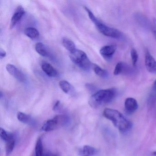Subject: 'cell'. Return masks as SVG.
Returning <instances> with one entry per match:
<instances>
[{
  "mask_svg": "<svg viewBox=\"0 0 156 156\" xmlns=\"http://www.w3.org/2000/svg\"><path fill=\"white\" fill-rule=\"evenodd\" d=\"M97 152V150L94 147L85 145L79 150L78 154L80 156H94Z\"/></svg>",
  "mask_w": 156,
  "mask_h": 156,
  "instance_id": "obj_11",
  "label": "cell"
},
{
  "mask_svg": "<svg viewBox=\"0 0 156 156\" xmlns=\"http://www.w3.org/2000/svg\"><path fill=\"white\" fill-rule=\"evenodd\" d=\"M116 49L115 45H106L100 49V53L104 58L109 60L112 58Z\"/></svg>",
  "mask_w": 156,
  "mask_h": 156,
  "instance_id": "obj_8",
  "label": "cell"
},
{
  "mask_svg": "<svg viewBox=\"0 0 156 156\" xmlns=\"http://www.w3.org/2000/svg\"><path fill=\"white\" fill-rule=\"evenodd\" d=\"M60 88L66 94H68L71 91L72 86L67 81L65 80L61 81L59 83Z\"/></svg>",
  "mask_w": 156,
  "mask_h": 156,
  "instance_id": "obj_19",
  "label": "cell"
},
{
  "mask_svg": "<svg viewBox=\"0 0 156 156\" xmlns=\"http://www.w3.org/2000/svg\"><path fill=\"white\" fill-rule=\"evenodd\" d=\"M25 12L23 7H19L15 11L10 23V28L12 29L16 24L20 20L23 15L25 14Z\"/></svg>",
  "mask_w": 156,
  "mask_h": 156,
  "instance_id": "obj_9",
  "label": "cell"
},
{
  "mask_svg": "<svg viewBox=\"0 0 156 156\" xmlns=\"http://www.w3.org/2000/svg\"><path fill=\"white\" fill-rule=\"evenodd\" d=\"M6 55L7 54H6V51L4 50L2 48L0 49V58L1 59H2L4 58L6 56Z\"/></svg>",
  "mask_w": 156,
  "mask_h": 156,
  "instance_id": "obj_25",
  "label": "cell"
},
{
  "mask_svg": "<svg viewBox=\"0 0 156 156\" xmlns=\"http://www.w3.org/2000/svg\"><path fill=\"white\" fill-rule=\"evenodd\" d=\"M43 156H55L54 155H52V154H49V153H47V154L44 155Z\"/></svg>",
  "mask_w": 156,
  "mask_h": 156,
  "instance_id": "obj_28",
  "label": "cell"
},
{
  "mask_svg": "<svg viewBox=\"0 0 156 156\" xmlns=\"http://www.w3.org/2000/svg\"></svg>",
  "mask_w": 156,
  "mask_h": 156,
  "instance_id": "obj_30",
  "label": "cell"
},
{
  "mask_svg": "<svg viewBox=\"0 0 156 156\" xmlns=\"http://www.w3.org/2000/svg\"><path fill=\"white\" fill-rule=\"evenodd\" d=\"M35 51L40 55L42 56H47L49 55L48 51L45 46L42 43H37L35 44Z\"/></svg>",
  "mask_w": 156,
  "mask_h": 156,
  "instance_id": "obj_17",
  "label": "cell"
},
{
  "mask_svg": "<svg viewBox=\"0 0 156 156\" xmlns=\"http://www.w3.org/2000/svg\"><path fill=\"white\" fill-rule=\"evenodd\" d=\"M153 88L156 90V80L154 81V83H153Z\"/></svg>",
  "mask_w": 156,
  "mask_h": 156,
  "instance_id": "obj_27",
  "label": "cell"
},
{
  "mask_svg": "<svg viewBox=\"0 0 156 156\" xmlns=\"http://www.w3.org/2000/svg\"><path fill=\"white\" fill-rule=\"evenodd\" d=\"M62 44L64 47L70 53L73 52L76 50L74 43L68 38H63L62 40Z\"/></svg>",
  "mask_w": 156,
  "mask_h": 156,
  "instance_id": "obj_15",
  "label": "cell"
},
{
  "mask_svg": "<svg viewBox=\"0 0 156 156\" xmlns=\"http://www.w3.org/2000/svg\"><path fill=\"white\" fill-rule=\"evenodd\" d=\"M35 156H43V147L42 141L41 138L36 142L35 148Z\"/></svg>",
  "mask_w": 156,
  "mask_h": 156,
  "instance_id": "obj_18",
  "label": "cell"
},
{
  "mask_svg": "<svg viewBox=\"0 0 156 156\" xmlns=\"http://www.w3.org/2000/svg\"><path fill=\"white\" fill-rule=\"evenodd\" d=\"M71 61L81 69L88 71L92 66L91 62L86 54L79 50H76L69 55Z\"/></svg>",
  "mask_w": 156,
  "mask_h": 156,
  "instance_id": "obj_4",
  "label": "cell"
},
{
  "mask_svg": "<svg viewBox=\"0 0 156 156\" xmlns=\"http://www.w3.org/2000/svg\"><path fill=\"white\" fill-rule=\"evenodd\" d=\"M93 70L96 74L103 78H107L108 76V73L106 70L102 69L97 65L93 64Z\"/></svg>",
  "mask_w": 156,
  "mask_h": 156,
  "instance_id": "obj_14",
  "label": "cell"
},
{
  "mask_svg": "<svg viewBox=\"0 0 156 156\" xmlns=\"http://www.w3.org/2000/svg\"><path fill=\"white\" fill-rule=\"evenodd\" d=\"M125 64L122 62H119L118 63L115 67L114 71V74L115 76L119 75L121 73L124 72V67H125Z\"/></svg>",
  "mask_w": 156,
  "mask_h": 156,
  "instance_id": "obj_21",
  "label": "cell"
},
{
  "mask_svg": "<svg viewBox=\"0 0 156 156\" xmlns=\"http://www.w3.org/2000/svg\"><path fill=\"white\" fill-rule=\"evenodd\" d=\"M137 102L135 98H128L125 102V107L126 111L129 114H131L136 111L138 108Z\"/></svg>",
  "mask_w": 156,
  "mask_h": 156,
  "instance_id": "obj_10",
  "label": "cell"
},
{
  "mask_svg": "<svg viewBox=\"0 0 156 156\" xmlns=\"http://www.w3.org/2000/svg\"><path fill=\"white\" fill-rule=\"evenodd\" d=\"M0 135H1L2 139L5 141L7 140L9 137V134H7V132L2 128H1V130H0Z\"/></svg>",
  "mask_w": 156,
  "mask_h": 156,
  "instance_id": "obj_23",
  "label": "cell"
},
{
  "mask_svg": "<svg viewBox=\"0 0 156 156\" xmlns=\"http://www.w3.org/2000/svg\"><path fill=\"white\" fill-rule=\"evenodd\" d=\"M103 114L106 118L112 121L115 126L118 129L120 132H126L132 127L131 122L118 110L105 108Z\"/></svg>",
  "mask_w": 156,
  "mask_h": 156,
  "instance_id": "obj_1",
  "label": "cell"
},
{
  "mask_svg": "<svg viewBox=\"0 0 156 156\" xmlns=\"http://www.w3.org/2000/svg\"><path fill=\"white\" fill-rule=\"evenodd\" d=\"M60 101H57V102H56V103H55V105L54 106L53 108L54 111H55L58 110V108H59V106H60Z\"/></svg>",
  "mask_w": 156,
  "mask_h": 156,
  "instance_id": "obj_26",
  "label": "cell"
},
{
  "mask_svg": "<svg viewBox=\"0 0 156 156\" xmlns=\"http://www.w3.org/2000/svg\"><path fill=\"white\" fill-rule=\"evenodd\" d=\"M116 94V90L114 88L100 90L90 97L88 103L91 107L98 108L102 105L111 102Z\"/></svg>",
  "mask_w": 156,
  "mask_h": 156,
  "instance_id": "obj_2",
  "label": "cell"
},
{
  "mask_svg": "<svg viewBox=\"0 0 156 156\" xmlns=\"http://www.w3.org/2000/svg\"><path fill=\"white\" fill-rule=\"evenodd\" d=\"M41 67L43 72L50 77H55L58 75V72L56 69L48 63L44 62Z\"/></svg>",
  "mask_w": 156,
  "mask_h": 156,
  "instance_id": "obj_12",
  "label": "cell"
},
{
  "mask_svg": "<svg viewBox=\"0 0 156 156\" xmlns=\"http://www.w3.org/2000/svg\"><path fill=\"white\" fill-rule=\"evenodd\" d=\"M84 8L88 13L90 20L95 24L98 31L103 35L119 40L122 39L124 37L123 34L120 31L104 24L94 16L92 11L87 7H85Z\"/></svg>",
  "mask_w": 156,
  "mask_h": 156,
  "instance_id": "obj_3",
  "label": "cell"
},
{
  "mask_svg": "<svg viewBox=\"0 0 156 156\" xmlns=\"http://www.w3.org/2000/svg\"><path fill=\"white\" fill-rule=\"evenodd\" d=\"M151 154H152L153 156H156V151H153V152H152Z\"/></svg>",
  "mask_w": 156,
  "mask_h": 156,
  "instance_id": "obj_29",
  "label": "cell"
},
{
  "mask_svg": "<svg viewBox=\"0 0 156 156\" xmlns=\"http://www.w3.org/2000/svg\"><path fill=\"white\" fill-rule=\"evenodd\" d=\"M24 33L26 36L31 39H36L40 35V33L38 30L32 27H30L25 29Z\"/></svg>",
  "mask_w": 156,
  "mask_h": 156,
  "instance_id": "obj_16",
  "label": "cell"
},
{
  "mask_svg": "<svg viewBox=\"0 0 156 156\" xmlns=\"http://www.w3.org/2000/svg\"><path fill=\"white\" fill-rule=\"evenodd\" d=\"M6 154L8 156L11 154L15 146V140L12 134H9V137L6 141Z\"/></svg>",
  "mask_w": 156,
  "mask_h": 156,
  "instance_id": "obj_13",
  "label": "cell"
},
{
  "mask_svg": "<svg viewBox=\"0 0 156 156\" xmlns=\"http://www.w3.org/2000/svg\"><path fill=\"white\" fill-rule=\"evenodd\" d=\"M130 56L132 65L133 66H136L138 60V54L136 49L134 48H132L130 51Z\"/></svg>",
  "mask_w": 156,
  "mask_h": 156,
  "instance_id": "obj_22",
  "label": "cell"
},
{
  "mask_svg": "<svg viewBox=\"0 0 156 156\" xmlns=\"http://www.w3.org/2000/svg\"><path fill=\"white\" fill-rule=\"evenodd\" d=\"M17 119L20 122L24 124L30 123L31 120L30 116L21 112H19L17 114Z\"/></svg>",
  "mask_w": 156,
  "mask_h": 156,
  "instance_id": "obj_20",
  "label": "cell"
},
{
  "mask_svg": "<svg viewBox=\"0 0 156 156\" xmlns=\"http://www.w3.org/2000/svg\"><path fill=\"white\" fill-rule=\"evenodd\" d=\"M68 121L69 118L66 115H57L45 122L42 127V129L46 132L53 131L65 126Z\"/></svg>",
  "mask_w": 156,
  "mask_h": 156,
  "instance_id": "obj_5",
  "label": "cell"
},
{
  "mask_svg": "<svg viewBox=\"0 0 156 156\" xmlns=\"http://www.w3.org/2000/svg\"><path fill=\"white\" fill-rule=\"evenodd\" d=\"M6 68L9 73L14 76L17 80L21 82L25 81V76L21 71L18 70L15 66L9 64L6 66Z\"/></svg>",
  "mask_w": 156,
  "mask_h": 156,
  "instance_id": "obj_7",
  "label": "cell"
},
{
  "mask_svg": "<svg viewBox=\"0 0 156 156\" xmlns=\"http://www.w3.org/2000/svg\"><path fill=\"white\" fill-rule=\"evenodd\" d=\"M152 31H153V34H154V37L156 40V20H154L153 21V24H152Z\"/></svg>",
  "mask_w": 156,
  "mask_h": 156,
  "instance_id": "obj_24",
  "label": "cell"
},
{
  "mask_svg": "<svg viewBox=\"0 0 156 156\" xmlns=\"http://www.w3.org/2000/svg\"><path fill=\"white\" fill-rule=\"evenodd\" d=\"M145 64L149 73L156 74V60L148 50H146L145 52Z\"/></svg>",
  "mask_w": 156,
  "mask_h": 156,
  "instance_id": "obj_6",
  "label": "cell"
}]
</instances>
